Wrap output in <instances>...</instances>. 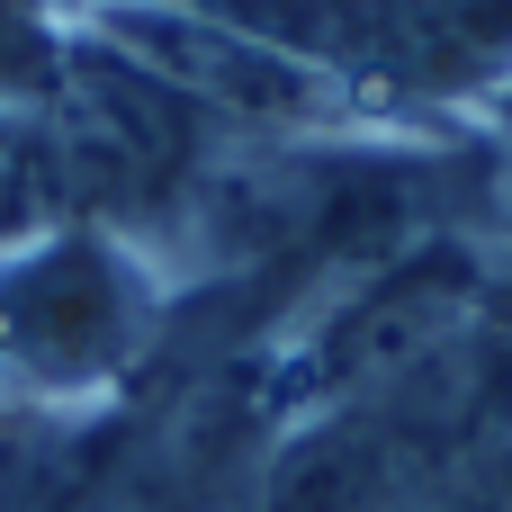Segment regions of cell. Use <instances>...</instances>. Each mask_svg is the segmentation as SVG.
Segmentation results:
<instances>
[{"label": "cell", "mask_w": 512, "mask_h": 512, "mask_svg": "<svg viewBox=\"0 0 512 512\" xmlns=\"http://www.w3.org/2000/svg\"><path fill=\"white\" fill-rule=\"evenodd\" d=\"M162 297L117 234H36L0 261V387L18 405L99 396L144 360Z\"/></svg>", "instance_id": "6da1fadb"}, {"label": "cell", "mask_w": 512, "mask_h": 512, "mask_svg": "<svg viewBox=\"0 0 512 512\" xmlns=\"http://www.w3.org/2000/svg\"><path fill=\"white\" fill-rule=\"evenodd\" d=\"M405 90H504L512 0H387Z\"/></svg>", "instance_id": "7a4b0ae2"}, {"label": "cell", "mask_w": 512, "mask_h": 512, "mask_svg": "<svg viewBox=\"0 0 512 512\" xmlns=\"http://www.w3.org/2000/svg\"><path fill=\"white\" fill-rule=\"evenodd\" d=\"M504 117H512V81H504Z\"/></svg>", "instance_id": "3957f363"}]
</instances>
